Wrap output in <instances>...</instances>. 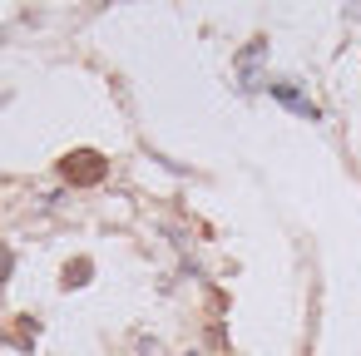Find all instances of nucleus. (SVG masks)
Returning a JSON list of instances; mask_svg holds the SVG:
<instances>
[{
  "label": "nucleus",
  "mask_w": 361,
  "mask_h": 356,
  "mask_svg": "<svg viewBox=\"0 0 361 356\" xmlns=\"http://www.w3.org/2000/svg\"><path fill=\"white\" fill-rule=\"evenodd\" d=\"M65 173L75 183H94V178H104V159L99 154H70L65 159Z\"/></svg>",
  "instance_id": "f257e3e1"
},
{
  "label": "nucleus",
  "mask_w": 361,
  "mask_h": 356,
  "mask_svg": "<svg viewBox=\"0 0 361 356\" xmlns=\"http://www.w3.org/2000/svg\"><path fill=\"white\" fill-rule=\"evenodd\" d=\"M6 267H11V257H6V252H0V282H6Z\"/></svg>",
  "instance_id": "f03ea898"
}]
</instances>
